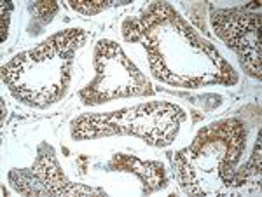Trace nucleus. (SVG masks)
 Here are the masks:
<instances>
[{
  "label": "nucleus",
  "mask_w": 262,
  "mask_h": 197,
  "mask_svg": "<svg viewBox=\"0 0 262 197\" xmlns=\"http://www.w3.org/2000/svg\"><path fill=\"white\" fill-rule=\"evenodd\" d=\"M119 4H126V2H116V0H105V2H103V0H93V2H87V0H77V2H72V7L82 14H96L103 9L119 6Z\"/></svg>",
  "instance_id": "f257e3e1"
},
{
  "label": "nucleus",
  "mask_w": 262,
  "mask_h": 197,
  "mask_svg": "<svg viewBox=\"0 0 262 197\" xmlns=\"http://www.w3.org/2000/svg\"><path fill=\"white\" fill-rule=\"evenodd\" d=\"M34 7L39 13V16H42L46 21H49V19L53 18V14H56V11H58L56 2H37V4H34Z\"/></svg>",
  "instance_id": "f03ea898"
},
{
  "label": "nucleus",
  "mask_w": 262,
  "mask_h": 197,
  "mask_svg": "<svg viewBox=\"0 0 262 197\" xmlns=\"http://www.w3.org/2000/svg\"><path fill=\"white\" fill-rule=\"evenodd\" d=\"M13 9V4L11 2H2V41H6L7 37V28H9V13Z\"/></svg>",
  "instance_id": "7ed1b4c3"
}]
</instances>
